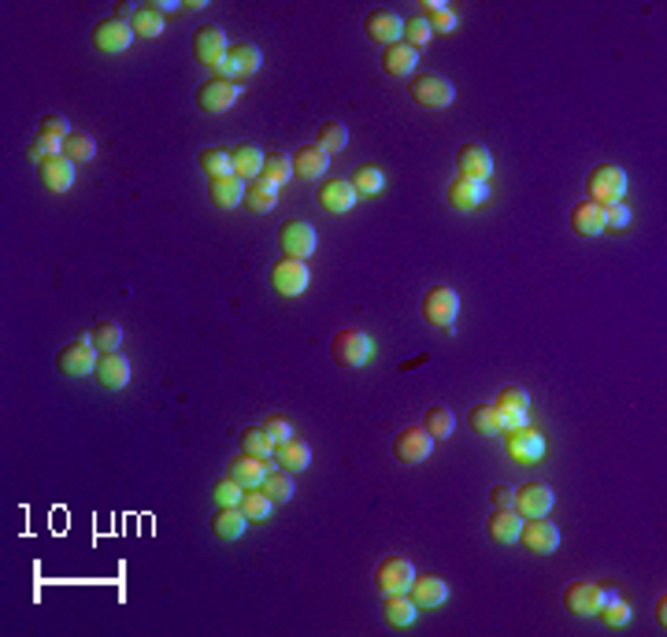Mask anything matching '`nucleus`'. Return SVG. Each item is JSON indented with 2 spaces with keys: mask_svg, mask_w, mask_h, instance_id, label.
Masks as SVG:
<instances>
[{
  "mask_svg": "<svg viewBox=\"0 0 667 637\" xmlns=\"http://www.w3.org/2000/svg\"><path fill=\"white\" fill-rule=\"evenodd\" d=\"M601 216H605V230H623L630 223V208L623 200H612V204H601Z\"/></svg>",
  "mask_w": 667,
  "mask_h": 637,
  "instance_id": "5fc2aeb1",
  "label": "nucleus"
},
{
  "mask_svg": "<svg viewBox=\"0 0 667 637\" xmlns=\"http://www.w3.org/2000/svg\"><path fill=\"white\" fill-rule=\"evenodd\" d=\"M330 356L341 367H364L375 356V341L364 330H338L330 337Z\"/></svg>",
  "mask_w": 667,
  "mask_h": 637,
  "instance_id": "7ed1b4c3",
  "label": "nucleus"
},
{
  "mask_svg": "<svg viewBox=\"0 0 667 637\" xmlns=\"http://www.w3.org/2000/svg\"><path fill=\"white\" fill-rule=\"evenodd\" d=\"M564 605H568L571 615L597 619V612H601V605H605V589L593 586V582H571L564 589Z\"/></svg>",
  "mask_w": 667,
  "mask_h": 637,
  "instance_id": "f3484780",
  "label": "nucleus"
},
{
  "mask_svg": "<svg viewBox=\"0 0 667 637\" xmlns=\"http://www.w3.org/2000/svg\"><path fill=\"white\" fill-rule=\"evenodd\" d=\"M519 526H523V519L512 508H497L494 515H489V522H486V534L494 538L497 545H512V541H519Z\"/></svg>",
  "mask_w": 667,
  "mask_h": 637,
  "instance_id": "c756f323",
  "label": "nucleus"
},
{
  "mask_svg": "<svg viewBox=\"0 0 667 637\" xmlns=\"http://www.w3.org/2000/svg\"><path fill=\"white\" fill-rule=\"evenodd\" d=\"M212 497H216V508H237V504H241V497H245V489L227 475V478H219V482H216Z\"/></svg>",
  "mask_w": 667,
  "mask_h": 637,
  "instance_id": "603ef678",
  "label": "nucleus"
},
{
  "mask_svg": "<svg viewBox=\"0 0 667 637\" xmlns=\"http://www.w3.org/2000/svg\"><path fill=\"white\" fill-rule=\"evenodd\" d=\"M130 26H134V38H160L167 23H163V15L156 12V5L149 0V5H137V8H134Z\"/></svg>",
  "mask_w": 667,
  "mask_h": 637,
  "instance_id": "e433bc0d",
  "label": "nucleus"
},
{
  "mask_svg": "<svg viewBox=\"0 0 667 637\" xmlns=\"http://www.w3.org/2000/svg\"><path fill=\"white\" fill-rule=\"evenodd\" d=\"M38 179L49 193H67L75 186V163L67 156H49V160L38 163Z\"/></svg>",
  "mask_w": 667,
  "mask_h": 637,
  "instance_id": "aec40b11",
  "label": "nucleus"
},
{
  "mask_svg": "<svg viewBox=\"0 0 667 637\" xmlns=\"http://www.w3.org/2000/svg\"><path fill=\"white\" fill-rule=\"evenodd\" d=\"M357 200L360 197L353 193V186L341 182V179H330V182L320 186V204H323V211H330V216H345V211L353 208Z\"/></svg>",
  "mask_w": 667,
  "mask_h": 637,
  "instance_id": "a878e982",
  "label": "nucleus"
},
{
  "mask_svg": "<svg viewBox=\"0 0 667 637\" xmlns=\"http://www.w3.org/2000/svg\"><path fill=\"white\" fill-rule=\"evenodd\" d=\"M586 193H589L593 204L623 200V193H626V174H623V167H616V163H597V167L586 174Z\"/></svg>",
  "mask_w": 667,
  "mask_h": 637,
  "instance_id": "f03ea898",
  "label": "nucleus"
},
{
  "mask_svg": "<svg viewBox=\"0 0 667 637\" xmlns=\"http://www.w3.org/2000/svg\"><path fill=\"white\" fill-rule=\"evenodd\" d=\"M408 596L415 600V608H441L449 600V586L438 575H423V578H412Z\"/></svg>",
  "mask_w": 667,
  "mask_h": 637,
  "instance_id": "b1692460",
  "label": "nucleus"
},
{
  "mask_svg": "<svg viewBox=\"0 0 667 637\" xmlns=\"http://www.w3.org/2000/svg\"><path fill=\"white\" fill-rule=\"evenodd\" d=\"M519 541L531 549L534 556H549L560 549V526L549 519V515H538V519H526L519 526Z\"/></svg>",
  "mask_w": 667,
  "mask_h": 637,
  "instance_id": "1a4fd4ad",
  "label": "nucleus"
},
{
  "mask_svg": "<svg viewBox=\"0 0 667 637\" xmlns=\"http://www.w3.org/2000/svg\"><path fill=\"white\" fill-rule=\"evenodd\" d=\"M274 464L283 467V471H290V475L308 471V464H311V448H308V441L290 438V441H283V445H274Z\"/></svg>",
  "mask_w": 667,
  "mask_h": 637,
  "instance_id": "bb28decb",
  "label": "nucleus"
},
{
  "mask_svg": "<svg viewBox=\"0 0 667 637\" xmlns=\"http://www.w3.org/2000/svg\"><path fill=\"white\" fill-rule=\"evenodd\" d=\"M452 427H456V419H452V411H449V408H441V404H434V408L423 415V430H427L434 441L452 438Z\"/></svg>",
  "mask_w": 667,
  "mask_h": 637,
  "instance_id": "c03bdc74",
  "label": "nucleus"
},
{
  "mask_svg": "<svg viewBox=\"0 0 667 637\" xmlns=\"http://www.w3.org/2000/svg\"><path fill=\"white\" fill-rule=\"evenodd\" d=\"M427 23H431V30H434V33H452L456 26H460V19H456V15L449 12V8H441V12H434V15L427 19Z\"/></svg>",
  "mask_w": 667,
  "mask_h": 637,
  "instance_id": "4d7b16f0",
  "label": "nucleus"
},
{
  "mask_svg": "<svg viewBox=\"0 0 667 637\" xmlns=\"http://www.w3.org/2000/svg\"><path fill=\"white\" fill-rule=\"evenodd\" d=\"M552 489L545 482H526L515 489V515L519 519H538V515H549L552 508Z\"/></svg>",
  "mask_w": 667,
  "mask_h": 637,
  "instance_id": "a211bd4d",
  "label": "nucleus"
},
{
  "mask_svg": "<svg viewBox=\"0 0 667 637\" xmlns=\"http://www.w3.org/2000/svg\"><path fill=\"white\" fill-rule=\"evenodd\" d=\"M245 526H249V519H245L241 508H219V512L212 515V534H216L219 541H237V538L245 534Z\"/></svg>",
  "mask_w": 667,
  "mask_h": 637,
  "instance_id": "f704fd0d",
  "label": "nucleus"
},
{
  "mask_svg": "<svg viewBox=\"0 0 667 637\" xmlns=\"http://www.w3.org/2000/svg\"><path fill=\"white\" fill-rule=\"evenodd\" d=\"M348 186H353V193H357V197H375V193H382L385 179H382V171H378V167H371V163L364 167V163H360V167L353 171V179H348Z\"/></svg>",
  "mask_w": 667,
  "mask_h": 637,
  "instance_id": "a19ab883",
  "label": "nucleus"
},
{
  "mask_svg": "<svg viewBox=\"0 0 667 637\" xmlns=\"http://www.w3.org/2000/svg\"><path fill=\"white\" fill-rule=\"evenodd\" d=\"M571 230L582 234V237H601L605 234V216H601V204L593 200H582L571 208Z\"/></svg>",
  "mask_w": 667,
  "mask_h": 637,
  "instance_id": "cd10ccee",
  "label": "nucleus"
},
{
  "mask_svg": "<svg viewBox=\"0 0 667 637\" xmlns=\"http://www.w3.org/2000/svg\"><path fill=\"white\" fill-rule=\"evenodd\" d=\"M663 612H667V600L660 596V600H656V619H660V626H663Z\"/></svg>",
  "mask_w": 667,
  "mask_h": 637,
  "instance_id": "052dcab7",
  "label": "nucleus"
},
{
  "mask_svg": "<svg viewBox=\"0 0 667 637\" xmlns=\"http://www.w3.org/2000/svg\"><path fill=\"white\" fill-rule=\"evenodd\" d=\"M486 197H489L486 182H475V179H452L449 189H445V200L456 211H475V208H482Z\"/></svg>",
  "mask_w": 667,
  "mask_h": 637,
  "instance_id": "4be33fe9",
  "label": "nucleus"
},
{
  "mask_svg": "<svg viewBox=\"0 0 667 637\" xmlns=\"http://www.w3.org/2000/svg\"><path fill=\"white\" fill-rule=\"evenodd\" d=\"M308 282H311V274H308V267H304V260H278L274 267H271V286H274V293H283V297H301L304 290H308Z\"/></svg>",
  "mask_w": 667,
  "mask_h": 637,
  "instance_id": "ddd939ff",
  "label": "nucleus"
},
{
  "mask_svg": "<svg viewBox=\"0 0 667 637\" xmlns=\"http://www.w3.org/2000/svg\"><path fill=\"white\" fill-rule=\"evenodd\" d=\"M197 163H200V171L208 174V179H223V174H230V152H223V149H200Z\"/></svg>",
  "mask_w": 667,
  "mask_h": 637,
  "instance_id": "09e8293b",
  "label": "nucleus"
},
{
  "mask_svg": "<svg viewBox=\"0 0 667 637\" xmlns=\"http://www.w3.org/2000/svg\"><path fill=\"white\" fill-rule=\"evenodd\" d=\"M56 371H60L63 378H86V374H93V371H97V348H93L89 334L60 348V356H56Z\"/></svg>",
  "mask_w": 667,
  "mask_h": 637,
  "instance_id": "20e7f679",
  "label": "nucleus"
},
{
  "mask_svg": "<svg viewBox=\"0 0 667 637\" xmlns=\"http://www.w3.org/2000/svg\"><path fill=\"white\" fill-rule=\"evenodd\" d=\"M456 315H460V297H456L452 286H431L423 293V318H427V323L449 330L456 323Z\"/></svg>",
  "mask_w": 667,
  "mask_h": 637,
  "instance_id": "0eeeda50",
  "label": "nucleus"
},
{
  "mask_svg": "<svg viewBox=\"0 0 667 637\" xmlns=\"http://www.w3.org/2000/svg\"><path fill=\"white\" fill-rule=\"evenodd\" d=\"M260 489L267 493V497H271L274 504L293 501V478H290V471H267V475H264V482H260Z\"/></svg>",
  "mask_w": 667,
  "mask_h": 637,
  "instance_id": "79ce46f5",
  "label": "nucleus"
},
{
  "mask_svg": "<svg viewBox=\"0 0 667 637\" xmlns=\"http://www.w3.org/2000/svg\"><path fill=\"white\" fill-rule=\"evenodd\" d=\"M401 38H404L408 49L419 52V49H423V45L434 38V30H431V23H427L423 15H412V19H404V33H401Z\"/></svg>",
  "mask_w": 667,
  "mask_h": 637,
  "instance_id": "de8ad7c7",
  "label": "nucleus"
},
{
  "mask_svg": "<svg viewBox=\"0 0 667 637\" xmlns=\"http://www.w3.org/2000/svg\"><path fill=\"white\" fill-rule=\"evenodd\" d=\"M97 382L104 389H126V382H130L126 356H119V352H100V360H97Z\"/></svg>",
  "mask_w": 667,
  "mask_h": 637,
  "instance_id": "393cba45",
  "label": "nucleus"
},
{
  "mask_svg": "<svg viewBox=\"0 0 667 637\" xmlns=\"http://www.w3.org/2000/svg\"><path fill=\"white\" fill-rule=\"evenodd\" d=\"M468 427L482 438H494V434H505V419L494 404H475L471 415H468Z\"/></svg>",
  "mask_w": 667,
  "mask_h": 637,
  "instance_id": "4c0bfd02",
  "label": "nucleus"
},
{
  "mask_svg": "<svg viewBox=\"0 0 667 637\" xmlns=\"http://www.w3.org/2000/svg\"><path fill=\"white\" fill-rule=\"evenodd\" d=\"M241 204L249 211H256V216H267V211H274V204H278V186H271L264 179L245 182V200Z\"/></svg>",
  "mask_w": 667,
  "mask_h": 637,
  "instance_id": "2f4dec72",
  "label": "nucleus"
},
{
  "mask_svg": "<svg viewBox=\"0 0 667 637\" xmlns=\"http://www.w3.org/2000/svg\"><path fill=\"white\" fill-rule=\"evenodd\" d=\"M505 452L515 459V464H538V459L545 456V438L542 430H534L531 422H523V427H512L505 430Z\"/></svg>",
  "mask_w": 667,
  "mask_h": 637,
  "instance_id": "39448f33",
  "label": "nucleus"
},
{
  "mask_svg": "<svg viewBox=\"0 0 667 637\" xmlns=\"http://www.w3.org/2000/svg\"><path fill=\"white\" fill-rule=\"evenodd\" d=\"M415 60H419V52H415V49H408L404 42H397V45H390V49L382 52V70H385V75L408 78L412 70H415Z\"/></svg>",
  "mask_w": 667,
  "mask_h": 637,
  "instance_id": "c9c22d12",
  "label": "nucleus"
},
{
  "mask_svg": "<svg viewBox=\"0 0 667 637\" xmlns=\"http://www.w3.org/2000/svg\"><path fill=\"white\" fill-rule=\"evenodd\" d=\"M182 12H200L204 8V0H190V5H179Z\"/></svg>",
  "mask_w": 667,
  "mask_h": 637,
  "instance_id": "bf43d9fd",
  "label": "nucleus"
},
{
  "mask_svg": "<svg viewBox=\"0 0 667 637\" xmlns=\"http://www.w3.org/2000/svg\"><path fill=\"white\" fill-rule=\"evenodd\" d=\"M241 452L245 456H256V459H267V456H274V441L264 434V427L260 430H241Z\"/></svg>",
  "mask_w": 667,
  "mask_h": 637,
  "instance_id": "49530a36",
  "label": "nucleus"
},
{
  "mask_svg": "<svg viewBox=\"0 0 667 637\" xmlns=\"http://www.w3.org/2000/svg\"><path fill=\"white\" fill-rule=\"evenodd\" d=\"M208 197H212L216 208H237L245 200V179H237V174L212 179V182H208Z\"/></svg>",
  "mask_w": 667,
  "mask_h": 637,
  "instance_id": "c85d7f7f",
  "label": "nucleus"
},
{
  "mask_svg": "<svg viewBox=\"0 0 667 637\" xmlns=\"http://www.w3.org/2000/svg\"><path fill=\"white\" fill-rule=\"evenodd\" d=\"M271 467H267V459H256V456H237L234 464H230V478L241 485V489H253V485H260L264 482V475H267Z\"/></svg>",
  "mask_w": 667,
  "mask_h": 637,
  "instance_id": "7c9ffc66",
  "label": "nucleus"
},
{
  "mask_svg": "<svg viewBox=\"0 0 667 637\" xmlns=\"http://www.w3.org/2000/svg\"><path fill=\"white\" fill-rule=\"evenodd\" d=\"M412 578H415V568L408 556H385L375 571V582L382 593H408Z\"/></svg>",
  "mask_w": 667,
  "mask_h": 637,
  "instance_id": "dca6fc26",
  "label": "nucleus"
},
{
  "mask_svg": "<svg viewBox=\"0 0 667 637\" xmlns=\"http://www.w3.org/2000/svg\"><path fill=\"white\" fill-rule=\"evenodd\" d=\"M260 167H264V152L256 145L241 141V145L230 149V174H237V179H256Z\"/></svg>",
  "mask_w": 667,
  "mask_h": 637,
  "instance_id": "72a5a7b5",
  "label": "nucleus"
},
{
  "mask_svg": "<svg viewBox=\"0 0 667 637\" xmlns=\"http://www.w3.org/2000/svg\"><path fill=\"white\" fill-rule=\"evenodd\" d=\"M271 504H274V501L267 497V493H264L260 485H253V489H245V497H241L237 508L245 512V519H249V522H260V519L271 515Z\"/></svg>",
  "mask_w": 667,
  "mask_h": 637,
  "instance_id": "37998d69",
  "label": "nucleus"
},
{
  "mask_svg": "<svg viewBox=\"0 0 667 637\" xmlns=\"http://www.w3.org/2000/svg\"><path fill=\"white\" fill-rule=\"evenodd\" d=\"M227 52H230V45H227V33H223V26H197V33H193V56L208 67V70H216L223 60H227Z\"/></svg>",
  "mask_w": 667,
  "mask_h": 637,
  "instance_id": "9b49d317",
  "label": "nucleus"
},
{
  "mask_svg": "<svg viewBox=\"0 0 667 637\" xmlns=\"http://www.w3.org/2000/svg\"><path fill=\"white\" fill-rule=\"evenodd\" d=\"M601 615L608 626H623V623H630V605L623 596H616V593H605V605H601Z\"/></svg>",
  "mask_w": 667,
  "mask_h": 637,
  "instance_id": "3c124183",
  "label": "nucleus"
},
{
  "mask_svg": "<svg viewBox=\"0 0 667 637\" xmlns=\"http://www.w3.org/2000/svg\"><path fill=\"white\" fill-rule=\"evenodd\" d=\"M364 33L371 42H378V45H397L401 42V33H404V19L397 15V12H390V8H375V12H367L364 15Z\"/></svg>",
  "mask_w": 667,
  "mask_h": 637,
  "instance_id": "2eb2a0df",
  "label": "nucleus"
},
{
  "mask_svg": "<svg viewBox=\"0 0 667 637\" xmlns=\"http://www.w3.org/2000/svg\"><path fill=\"white\" fill-rule=\"evenodd\" d=\"M290 163H293V179L315 182V179H323V171L330 167V156H327L320 145H301V149L290 156Z\"/></svg>",
  "mask_w": 667,
  "mask_h": 637,
  "instance_id": "5701e85b",
  "label": "nucleus"
},
{
  "mask_svg": "<svg viewBox=\"0 0 667 637\" xmlns=\"http://www.w3.org/2000/svg\"><path fill=\"white\" fill-rule=\"evenodd\" d=\"M431 452H434V438H431L423 427H404V430L394 438V456L401 459V464H408V467H415V464H423V459H431Z\"/></svg>",
  "mask_w": 667,
  "mask_h": 637,
  "instance_id": "f8f14e48",
  "label": "nucleus"
},
{
  "mask_svg": "<svg viewBox=\"0 0 667 637\" xmlns=\"http://www.w3.org/2000/svg\"><path fill=\"white\" fill-rule=\"evenodd\" d=\"M382 615H385V623H390V626H412L419 608H415V600L408 593H385Z\"/></svg>",
  "mask_w": 667,
  "mask_h": 637,
  "instance_id": "473e14b6",
  "label": "nucleus"
},
{
  "mask_svg": "<svg viewBox=\"0 0 667 637\" xmlns=\"http://www.w3.org/2000/svg\"><path fill=\"white\" fill-rule=\"evenodd\" d=\"M497 411H501V419H505V430H512V427H523L526 422V411H531V397H526V389H519V385H505L501 393H497V404H494Z\"/></svg>",
  "mask_w": 667,
  "mask_h": 637,
  "instance_id": "412c9836",
  "label": "nucleus"
},
{
  "mask_svg": "<svg viewBox=\"0 0 667 637\" xmlns=\"http://www.w3.org/2000/svg\"><path fill=\"white\" fill-rule=\"evenodd\" d=\"M315 245H320L315 226L304 223V219H290V223H283V230H278V249H283V256H290V260H308L315 253Z\"/></svg>",
  "mask_w": 667,
  "mask_h": 637,
  "instance_id": "423d86ee",
  "label": "nucleus"
},
{
  "mask_svg": "<svg viewBox=\"0 0 667 637\" xmlns=\"http://www.w3.org/2000/svg\"><path fill=\"white\" fill-rule=\"evenodd\" d=\"M456 171H460V179L486 182L489 174H494V156H489L482 141H468V145L456 149Z\"/></svg>",
  "mask_w": 667,
  "mask_h": 637,
  "instance_id": "4468645a",
  "label": "nucleus"
},
{
  "mask_svg": "<svg viewBox=\"0 0 667 637\" xmlns=\"http://www.w3.org/2000/svg\"><path fill=\"white\" fill-rule=\"evenodd\" d=\"M63 156L71 160V163H89V160L97 156V141H93L89 134H75V130H71V137L63 141Z\"/></svg>",
  "mask_w": 667,
  "mask_h": 637,
  "instance_id": "a18cd8bd",
  "label": "nucleus"
},
{
  "mask_svg": "<svg viewBox=\"0 0 667 637\" xmlns=\"http://www.w3.org/2000/svg\"><path fill=\"white\" fill-rule=\"evenodd\" d=\"M260 67H264V52H260V45L241 42V45H230L227 60L212 70V78H223V82H237V86H241L245 78H253Z\"/></svg>",
  "mask_w": 667,
  "mask_h": 637,
  "instance_id": "f257e3e1",
  "label": "nucleus"
},
{
  "mask_svg": "<svg viewBox=\"0 0 667 637\" xmlns=\"http://www.w3.org/2000/svg\"><path fill=\"white\" fill-rule=\"evenodd\" d=\"M89 341H93V348H100V352H116V348L123 345V327L116 323V318H97L93 330H89Z\"/></svg>",
  "mask_w": 667,
  "mask_h": 637,
  "instance_id": "ea45409f",
  "label": "nucleus"
},
{
  "mask_svg": "<svg viewBox=\"0 0 667 637\" xmlns=\"http://www.w3.org/2000/svg\"><path fill=\"white\" fill-rule=\"evenodd\" d=\"M315 141H320V149L330 156V152H341L348 145V130H345V123H323Z\"/></svg>",
  "mask_w": 667,
  "mask_h": 637,
  "instance_id": "8fccbe9b",
  "label": "nucleus"
},
{
  "mask_svg": "<svg viewBox=\"0 0 667 637\" xmlns=\"http://www.w3.org/2000/svg\"><path fill=\"white\" fill-rule=\"evenodd\" d=\"M256 179H264V182H271V186H286V182L293 179V163H290V156H286V152H271V156H264V167H260Z\"/></svg>",
  "mask_w": 667,
  "mask_h": 637,
  "instance_id": "58836bf2",
  "label": "nucleus"
},
{
  "mask_svg": "<svg viewBox=\"0 0 667 637\" xmlns=\"http://www.w3.org/2000/svg\"><path fill=\"white\" fill-rule=\"evenodd\" d=\"M237 93H241V86L237 82H223V78H208L200 89H197V104H200V112H212V115H219V112H227V108H234V100H237Z\"/></svg>",
  "mask_w": 667,
  "mask_h": 637,
  "instance_id": "6ab92c4d",
  "label": "nucleus"
},
{
  "mask_svg": "<svg viewBox=\"0 0 667 637\" xmlns=\"http://www.w3.org/2000/svg\"><path fill=\"white\" fill-rule=\"evenodd\" d=\"M408 97L415 104H423V108H449L456 100V89L441 75H419L415 82H408Z\"/></svg>",
  "mask_w": 667,
  "mask_h": 637,
  "instance_id": "9d476101",
  "label": "nucleus"
},
{
  "mask_svg": "<svg viewBox=\"0 0 667 637\" xmlns=\"http://www.w3.org/2000/svg\"><path fill=\"white\" fill-rule=\"evenodd\" d=\"M264 434H267L274 445H283V441L293 438V427H290V419H283V415H267V419H264Z\"/></svg>",
  "mask_w": 667,
  "mask_h": 637,
  "instance_id": "6e6d98bb",
  "label": "nucleus"
},
{
  "mask_svg": "<svg viewBox=\"0 0 667 637\" xmlns=\"http://www.w3.org/2000/svg\"><path fill=\"white\" fill-rule=\"evenodd\" d=\"M38 137H52V141H67L71 137V126H67V119L63 115H42V123H38Z\"/></svg>",
  "mask_w": 667,
  "mask_h": 637,
  "instance_id": "864d4df0",
  "label": "nucleus"
},
{
  "mask_svg": "<svg viewBox=\"0 0 667 637\" xmlns=\"http://www.w3.org/2000/svg\"><path fill=\"white\" fill-rule=\"evenodd\" d=\"M489 501H494L497 508H512V512H515V489H508V485H494V493H489Z\"/></svg>",
  "mask_w": 667,
  "mask_h": 637,
  "instance_id": "13d9d810",
  "label": "nucleus"
},
{
  "mask_svg": "<svg viewBox=\"0 0 667 637\" xmlns=\"http://www.w3.org/2000/svg\"><path fill=\"white\" fill-rule=\"evenodd\" d=\"M130 42H134V26H130V19H100L97 26H93V49L97 52H108V56H119V52H126L130 49Z\"/></svg>",
  "mask_w": 667,
  "mask_h": 637,
  "instance_id": "6e6552de",
  "label": "nucleus"
}]
</instances>
